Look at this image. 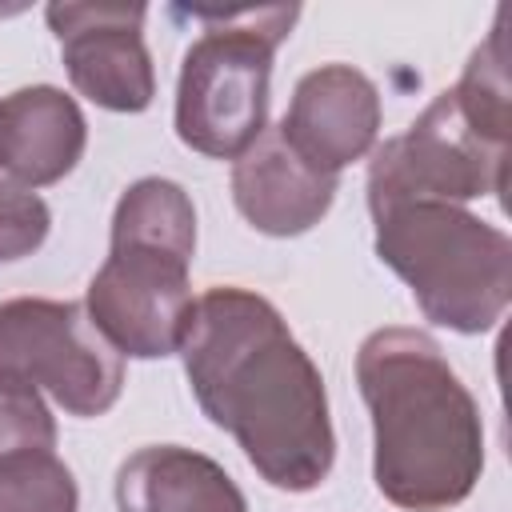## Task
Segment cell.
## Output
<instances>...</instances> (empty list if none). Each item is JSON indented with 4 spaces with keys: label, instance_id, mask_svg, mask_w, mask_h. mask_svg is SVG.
Instances as JSON below:
<instances>
[{
    "label": "cell",
    "instance_id": "obj_10",
    "mask_svg": "<svg viewBox=\"0 0 512 512\" xmlns=\"http://www.w3.org/2000/svg\"><path fill=\"white\" fill-rule=\"evenodd\" d=\"M232 196L244 220L268 236H300L332 208L336 176L308 168L280 128H264L232 168Z\"/></svg>",
    "mask_w": 512,
    "mask_h": 512
},
{
    "label": "cell",
    "instance_id": "obj_11",
    "mask_svg": "<svg viewBox=\"0 0 512 512\" xmlns=\"http://www.w3.org/2000/svg\"><path fill=\"white\" fill-rule=\"evenodd\" d=\"M84 140L80 104L52 84L16 88L0 100V172L24 188L64 180L84 156Z\"/></svg>",
    "mask_w": 512,
    "mask_h": 512
},
{
    "label": "cell",
    "instance_id": "obj_15",
    "mask_svg": "<svg viewBox=\"0 0 512 512\" xmlns=\"http://www.w3.org/2000/svg\"><path fill=\"white\" fill-rule=\"evenodd\" d=\"M48 224V204L32 188L0 176V264L36 252L48 236Z\"/></svg>",
    "mask_w": 512,
    "mask_h": 512
},
{
    "label": "cell",
    "instance_id": "obj_12",
    "mask_svg": "<svg viewBox=\"0 0 512 512\" xmlns=\"http://www.w3.org/2000/svg\"><path fill=\"white\" fill-rule=\"evenodd\" d=\"M120 512H248L236 480L204 452L148 444L116 472Z\"/></svg>",
    "mask_w": 512,
    "mask_h": 512
},
{
    "label": "cell",
    "instance_id": "obj_13",
    "mask_svg": "<svg viewBox=\"0 0 512 512\" xmlns=\"http://www.w3.org/2000/svg\"><path fill=\"white\" fill-rule=\"evenodd\" d=\"M76 480L56 452L0 460V512H76Z\"/></svg>",
    "mask_w": 512,
    "mask_h": 512
},
{
    "label": "cell",
    "instance_id": "obj_4",
    "mask_svg": "<svg viewBox=\"0 0 512 512\" xmlns=\"http://www.w3.org/2000/svg\"><path fill=\"white\" fill-rule=\"evenodd\" d=\"M376 256L412 288L432 324L476 336L512 300V240L460 204H396L372 216Z\"/></svg>",
    "mask_w": 512,
    "mask_h": 512
},
{
    "label": "cell",
    "instance_id": "obj_1",
    "mask_svg": "<svg viewBox=\"0 0 512 512\" xmlns=\"http://www.w3.org/2000/svg\"><path fill=\"white\" fill-rule=\"evenodd\" d=\"M176 352L204 416L268 484L312 492L332 472L336 436L320 368L264 296L232 284L208 288Z\"/></svg>",
    "mask_w": 512,
    "mask_h": 512
},
{
    "label": "cell",
    "instance_id": "obj_14",
    "mask_svg": "<svg viewBox=\"0 0 512 512\" xmlns=\"http://www.w3.org/2000/svg\"><path fill=\"white\" fill-rule=\"evenodd\" d=\"M56 448V420L40 392L20 380L0 376V460L20 452H52Z\"/></svg>",
    "mask_w": 512,
    "mask_h": 512
},
{
    "label": "cell",
    "instance_id": "obj_3",
    "mask_svg": "<svg viewBox=\"0 0 512 512\" xmlns=\"http://www.w3.org/2000/svg\"><path fill=\"white\" fill-rule=\"evenodd\" d=\"M196 256V208L176 180H136L112 212V248L88 284L84 312L96 332L136 360L180 348L192 316L188 264Z\"/></svg>",
    "mask_w": 512,
    "mask_h": 512
},
{
    "label": "cell",
    "instance_id": "obj_6",
    "mask_svg": "<svg viewBox=\"0 0 512 512\" xmlns=\"http://www.w3.org/2000/svg\"><path fill=\"white\" fill-rule=\"evenodd\" d=\"M508 148L512 144L476 132L448 88L416 116L404 136H392L376 148L368 164V208L376 216L416 200H500L508 188Z\"/></svg>",
    "mask_w": 512,
    "mask_h": 512
},
{
    "label": "cell",
    "instance_id": "obj_2",
    "mask_svg": "<svg viewBox=\"0 0 512 512\" xmlns=\"http://www.w3.org/2000/svg\"><path fill=\"white\" fill-rule=\"evenodd\" d=\"M372 416V476L404 512L460 504L484 468V428L472 392L440 344L416 328H380L356 352Z\"/></svg>",
    "mask_w": 512,
    "mask_h": 512
},
{
    "label": "cell",
    "instance_id": "obj_8",
    "mask_svg": "<svg viewBox=\"0 0 512 512\" xmlns=\"http://www.w3.org/2000/svg\"><path fill=\"white\" fill-rule=\"evenodd\" d=\"M64 68L80 96L112 112H144L156 96L144 48V4H48Z\"/></svg>",
    "mask_w": 512,
    "mask_h": 512
},
{
    "label": "cell",
    "instance_id": "obj_7",
    "mask_svg": "<svg viewBox=\"0 0 512 512\" xmlns=\"http://www.w3.org/2000/svg\"><path fill=\"white\" fill-rule=\"evenodd\" d=\"M0 376L44 388L72 416H104L124 388L120 352L84 304L16 296L0 304Z\"/></svg>",
    "mask_w": 512,
    "mask_h": 512
},
{
    "label": "cell",
    "instance_id": "obj_9",
    "mask_svg": "<svg viewBox=\"0 0 512 512\" xmlns=\"http://www.w3.org/2000/svg\"><path fill=\"white\" fill-rule=\"evenodd\" d=\"M276 128L308 168L336 176L376 144L380 92L352 64L312 68L308 76H300L292 104Z\"/></svg>",
    "mask_w": 512,
    "mask_h": 512
},
{
    "label": "cell",
    "instance_id": "obj_5",
    "mask_svg": "<svg viewBox=\"0 0 512 512\" xmlns=\"http://www.w3.org/2000/svg\"><path fill=\"white\" fill-rule=\"evenodd\" d=\"M204 24L176 80V136L212 160H236L268 128L272 56L300 8H192Z\"/></svg>",
    "mask_w": 512,
    "mask_h": 512
}]
</instances>
